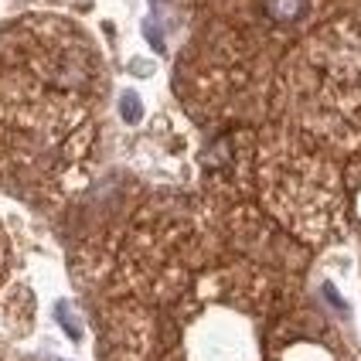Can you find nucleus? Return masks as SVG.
<instances>
[{
  "label": "nucleus",
  "mask_w": 361,
  "mask_h": 361,
  "mask_svg": "<svg viewBox=\"0 0 361 361\" xmlns=\"http://www.w3.org/2000/svg\"><path fill=\"white\" fill-rule=\"evenodd\" d=\"M303 7H307V0H266V14L280 24L297 20L303 14Z\"/></svg>",
  "instance_id": "f257e3e1"
},
{
  "label": "nucleus",
  "mask_w": 361,
  "mask_h": 361,
  "mask_svg": "<svg viewBox=\"0 0 361 361\" xmlns=\"http://www.w3.org/2000/svg\"><path fill=\"white\" fill-rule=\"evenodd\" d=\"M123 120H130V123L140 120V99H137V92H126L123 96Z\"/></svg>",
  "instance_id": "f03ea898"
}]
</instances>
